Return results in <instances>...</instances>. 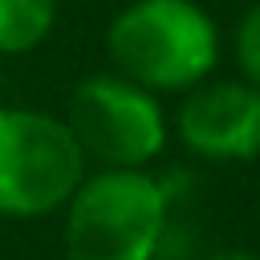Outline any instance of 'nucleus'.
Instances as JSON below:
<instances>
[{"label":"nucleus","mask_w":260,"mask_h":260,"mask_svg":"<svg viewBox=\"0 0 260 260\" xmlns=\"http://www.w3.org/2000/svg\"><path fill=\"white\" fill-rule=\"evenodd\" d=\"M203 260H260V256L248 252V248H228V252H211V256H203Z\"/></svg>","instance_id":"8"},{"label":"nucleus","mask_w":260,"mask_h":260,"mask_svg":"<svg viewBox=\"0 0 260 260\" xmlns=\"http://www.w3.org/2000/svg\"><path fill=\"white\" fill-rule=\"evenodd\" d=\"M57 24V0H0V57L32 53Z\"/></svg>","instance_id":"6"},{"label":"nucleus","mask_w":260,"mask_h":260,"mask_svg":"<svg viewBox=\"0 0 260 260\" xmlns=\"http://www.w3.org/2000/svg\"><path fill=\"white\" fill-rule=\"evenodd\" d=\"M106 53L138 89L179 93L215 69L219 28L195 0H130L106 28Z\"/></svg>","instance_id":"1"},{"label":"nucleus","mask_w":260,"mask_h":260,"mask_svg":"<svg viewBox=\"0 0 260 260\" xmlns=\"http://www.w3.org/2000/svg\"><path fill=\"white\" fill-rule=\"evenodd\" d=\"M236 61L244 69V81H252L260 89V0L236 24Z\"/></svg>","instance_id":"7"},{"label":"nucleus","mask_w":260,"mask_h":260,"mask_svg":"<svg viewBox=\"0 0 260 260\" xmlns=\"http://www.w3.org/2000/svg\"><path fill=\"white\" fill-rule=\"evenodd\" d=\"M85 179V154L73 142L65 118L0 106V215L45 219L65 211Z\"/></svg>","instance_id":"3"},{"label":"nucleus","mask_w":260,"mask_h":260,"mask_svg":"<svg viewBox=\"0 0 260 260\" xmlns=\"http://www.w3.org/2000/svg\"><path fill=\"white\" fill-rule=\"evenodd\" d=\"M179 142L207 162L260 158V89L252 81H203L175 114Z\"/></svg>","instance_id":"5"},{"label":"nucleus","mask_w":260,"mask_h":260,"mask_svg":"<svg viewBox=\"0 0 260 260\" xmlns=\"http://www.w3.org/2000/svg\"><path fill=\"white\" fill-rule=\"evenodd\" d=\"M65 126L85 162L102 171H142L167 146V114L154 93L118 73H93L69 93Z\"/></svg>","instance_id":"4"},{"label":"nucleus","mask_w":260,"mask_h":260,"mask_svg":"<svg viewBox=\"0 0 260 260\" xmlns=\"http://www.w3.org/2000/svg\"><path fill=\"white\" fill-rule=\"evenodd\" d=\"M171 219V187L150 171L85 175L65 203V260H154Z\"/></svg>","instance_id":"2"}]
</instances>
